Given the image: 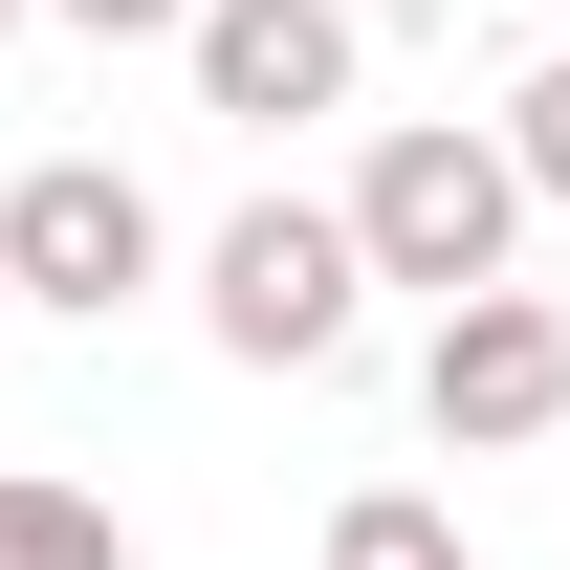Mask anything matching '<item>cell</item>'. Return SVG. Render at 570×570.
<instances>
[{
    "instance_id": "52a82bcc",
    "label": "cell",
    "mask_w": 570,
    "mask_h": 570,
    "mask_svg": "<svg viewBox=\"0 0 570 570\" xmlns=\"http://www.w3.org/2000/svg\"><path fill=\"white\" fill-rule=\"evenodd\" d=\"M330 570H461V504H417V483H352V504H330Z\"/></svg>"
},
{
    "instance_id": "6da1fadb",
    "label": "cell",
    "mask_w": 570,
    "mask_h": 570,
    "mask_svg": "<svg viewBox=\"0 0 570 570\" xmlns=\"http://www.w3.org/2000/svg\"><path fill=\"white\" fill-rule=\"evenodd\" d=\"M352 307H373V242H352V198H242L198 242V330L242 373H330L352 352Z\"/></svg>"
},
{
    "instance_id": "8992f818",
    "label": "cell",
    "mask_w": 570,
    "mask_h": 570,
    "mask_svg": "<svg viewBox=\"0 0 570 570\" xmlns=\"http://www.w3.org/2000/svg\"><path fill=\"white\" fill-rule=\"evenodd\" d=\"M0 570H132V527L88 483H45V461H0Z\"/></svg>"
},
{
    "instance_id": "5b68a950",
    "label": "cell",
    "mask_w": 570,
    "mask_h": 570,
    "mask_svg": "<svg viewBox=\"0 0 570 570\" xmlns=\"http://www.w3.org/2000/svg\"><path fill=\"white\" fill-rule=\"evenodd\" d=\"M352 0H198V110L219 132H307V110H352Z\"/></svg>"
},
{
    "instance_id": "30bf717a",
    "label": "cell",
    "mask_w": 570,
    "mask_h": 570,
    "mask_svg": "<svg viewBox=\"0 0 570 570\" xmlns=\"http://www.w3.org/2000/svg\"><path fill=\"white\" fill-rule=\"evenodd\" d=\"M0 307H22V264H0Z\"/></svg>"
},
{
    "instance_id": "8fae6325",
    "label": "cell",
    "mask_w": 570,
    "mask_h": 570,
    "mask_svg": "<svg viewBox=\"0 0 570 570\" xmlns=\"http://www.w3.org/2000/svg\"><path fill=\"white\" fill-rule=\"evenodd\" d=\"M0 22H22V0H0Z\"/></svg>"
},
{
    "instance_id": "ba28073f",
    "label": "cell",
    "mask_w": 570,
    "mask_h": 570,
    "mask_svg": "<svg viewBox=\"0 0 570 570\" xmlns=\"http://www.w3.org/2000/svg\"><path fill=\"white\" fill-rule=\"evenodd\" d=\"M504 154H527V198H570V67H527V88H504Z\"/></svg>"
},
{
    "instance_id": "277c9868",
    "label": "cell",
    "mask_w": 570,
    "mask_h": 570,
    "mask_svg": "<svg viewBox=\"0 0 570 570\" xmlns=\"http://www.w3.org/2000/svg\"><path fill=\"white\" fill-rule=\"evenodd\" d=\"M0 264H22V307H67V330H110L176 242H154V198L110 176V154H45L22 198H0Z\"/></svg>"
},
{
    "instance_id": "9c48e42d",
    "label": "cell",
    "mask_w": 570,
    "mask_h": 570,
    "mask_svg": "<svg viewBox=\"0 0 570 570\" xmlns=\"http://www.w3.org/2000/svg\"><path fill=\"white\" fill-rule=\"evenodd\" d=\"M45 22H88V45H198V0H45Z\"/></svg>"
},
{
    "instance_id": "3957f363",
    "label": "cell",
    "mask_w": 570,
    "mask_h": 570,
    "mask_svg": "<svg viewBox=\"0 0 570 570\" xmlns=\"http://www.w3.org/2000/svg\"><path fill=\"white\" fill-rule=\"evenodd\" d=\"M417 417L461 439V461H504V439H570V307L549 285H461L417 352Z\"/></svg>"
},
{
    "instance_id": "7a4b0ae2",
    "label": "cell",
    "mask_w": 570,
    "mask_h": 570,
    "mask_svg": "<svg viewBox=\"0 0 570 570\" xmlns=\"http://www.w3.org/2000/svg\"><path fill=\"white\" fill-rule=\"evenodd\" d=\"M352 242H373V285H504V242H527V154L504 132H461V110H417V132H373V176H352Z\"/></svg>"
}]
</instances>
